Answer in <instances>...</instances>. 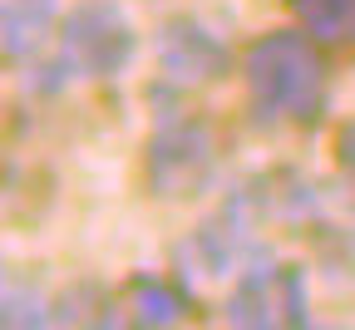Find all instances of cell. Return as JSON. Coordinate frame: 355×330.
<instances>
[{
	"mask_svg": "<svg viewBox=\"0 0 355 330\" xmlns=\"http://www.w3.org/2000/svg\"><path fill=\"white\" fill-rule=\"evenodd\" d=\"M266 212V198L257 193H232L198 232H193V257L202 266V276H227L257 242V222Z\"/></svg>",
	"mask_w": 355,
	"mask_h": 330,
	"instance_id": "8992f818",
	"label": "cell"
},
{
	"mask_svg": "<svg viewBox=\"0 0 355 330\" xmlns=\"http://www.w3.org/2000/svg\"><path fill=\"white\" fill-rule=\"evenodd\" d=\"M227 320L247 330L306 325V271L291 261H257L237 276L227 296Z\"/></svg>",
	"mask_w": 355,
	"mask_h": 330,
	"instance_id": "277c9868",
	"label": "cell"
},
{
	"mask_svg": "<svg viewBox=\"0 0 355 330\" xmlns=\"http://www.w3.org/2000/svg\"><path fill=\"white\" fill-rule=\"evenodd\" d=\"M286 6L316 44L355 55V0H286Z\"/></svg>",
	"mask_w": 355,
	"mask_h": 330,
	"instance_id": "9c48e42d",
	"label": "cell"
},
{
	"mask_svg": "<svg viewBox=\"0 0 355 330\" xmlns=\"http://www.w3.org/2000/svg\"><path fill=\"white\" fill-rule=\"evenodd\" d=\"M139 55V30L114 0H79L60 20V50L40 74H55V89L64 79H119Z\"/></svg>",
	"mask_w": 355,
	"mask_h": 330,
	"instance_id": "7a4b0ae2",
	"label": "cell"
},
{
	"mask_svg": "<svg viewBox=\"0 0 355 330\" xmlns=\"http://www.w3.org/2000/svg\"><path fill=\"white\" fill-rule=\"evenodd\" d=\"M212 168H217V144L202 119H168L148 138L144 177L153 187V198H163V202L198 198L212 177Z\"/></svg>",
	"mask_w": 355,
	"mask_h": 330,
	"instance_id": "3957f363",
	"label": "cell"
},
{
	"mask_svg": "<svg viewBox=\"0 0 355 330\" xmlns=\"http://www.w3.org/2000/svg\"><path fill=\"white\" fill-rule=\"evenodd\" d=\"M336 163H340V173L350 177V202H355V119L336 133Z\"/></svg>",
	"mask_w": 355,
	"mask_h": 330,
	"instance_id": "30bf717a",
	"label": "cell"
},
{
	"mask_svg": "<svg viewBox=\"0 0 355 330\" xmlns=\"http://www.w3.org/2000/svg\"><path fill=\"white\" fill-rule=\"evenodd\" d=\"M153 55L158 69L173 84H212L232 69V50L217 30H207L198 15H173L153 35Z\"/></svg>",
	"mask_w": 355,
	"mask_h": 330,
	"instance_id": "5b68a950",
	"label": "cell"
},
{
	"mask_svg": "<svg viewBox=\"0 0 355 330\" xmlns=\"http://www.w3.org/2000/svg\"><path fill=\"white\" fill-rule=\"evenodd\" d=\"M114 311H123L119 320H128V325H178L188 306H183V296H178L168 281H158V276H133L128 286L119 291Z\"/></svg>",
	"mask_w": 355,
	"mask_h": 330,
	"instance_id": "ba28073f",
	"label": "cell"
},
{
	"mask_svg": "<svg viewBox=\"0 0 355 330\" xmlns=\"http://www.w3.org/2000/svg\"><path fill=\"white\" fill-rule=\"evenodd\" d=\"M60 20V0H0V30H6V55L30 60L44 35Z\"/></svg>",
	"mask_w": 355,
	"mask_h": 330,
	"instance_id": "52a82bcc",
	"label": "cell"
},
{
	"mask_svg": "<svg viewBox=\"0 0 355 330\" xmlns=\"http://www.w3.org/2000/svg\"><path fill=\"white\" fill-rule=\"evenodd\" d=\"M242 79L257 119L266 123H311L326 104V60L301 30H272L242 55Z\"/></svg>",
	"mask_w": 355,
	"mask_h": 330,
	"instance_id": "6da1fadb",
	"label": "cell"
}]
</instances>
